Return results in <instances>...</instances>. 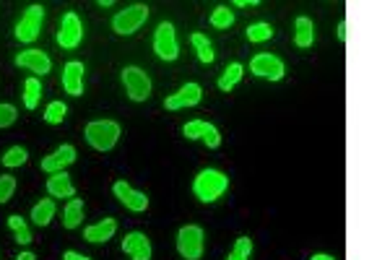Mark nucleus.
I'll return each instance as SVG.
<instances>
[{"instance_id":"nucleus-1","label":"nucleus","mask_w":390,"mask_h":260,"mask_svg":"<svg viewBox=\"0 0 390 260\" xmlns=\"http://www.w3.org/2000/svg\"><path fill=\"white\" fill-rule=\"evenodd\" d=\"M226 188H229V177H224L219 170H203L193 182L195 198L203 203H214L216 198H221Z\"/></svg>"},{"instance_id":"nucleus-2","label":"nucleus","mask_w":390,"mask_h":260,"mask_svg":"<svg viewBox=\"0 0 390 260\" xmlns=\"http://www.w3.org/2000/svg\"><path fill=\"white\" fill-rule=\"evenodd\" d=\"M84 136H86L91 149L109 151V149H115L117 138H120V125H117L115 120H94L86 125Z\"/></svg>"},{"instance_id":"nucleus-3","label":"nucleus","mask_w":390,"mask_h":260,"mask_svg":"<svg viewBox=\"0 0 390 260\" xmlns=\"http://www.w3.org/2000/svg\"><path fill=\"white\" fill-rule=\"evenodd\" d=\"M148 19V6L143 3H133V6H127L125 10H120L115 13V19H112V29L117 34H123V37H130V34H136Z\"/></svg>"},{"instance_id":"nucleus-4","label":"nucleus","mask_w":390,"mask_h":260,"mask_svg":"<svg viewBox=\"0 0 390 260\" xmlns=\"http://www.w3.org/2000/svg\"><path fill=\"white\" fill-rule=\"evenodd\" d=\"M177 252L185 260H201V255H203V229L195 227V224L182 227L177 231Z\"/></svg>"},{"instance_id":"nucleus-5","label":"nucleus","mask_w":390,"mask_h":260,"mask_svg":"<svg viewBox=\"0 0 390 260\" xmlns=\"http://www.w3.org/2000/svg\"><path fill=\"white\" fill-rule=\"evenodd\" d=\"M123 83H125L127 97L133 101H146L151 97V79L136 65H127L123 70Z\"/></svg>"},{"instance_id":"nucleus-6","label":"nucleus","mask_w":390,"mask_h":260,"mask_svg":"<svg viewBox=\"0 0 390 260\" xmlns=\"http://www.w3.org/2000/svg\"><path fill=\"white\" fill-rule=\"evenodd\" d=\"M154 52L162 60H177L180 47H177V34L172 24H159V29L154 34Z\"/></svg>"},{"instance_id":"nucleus-7","label":"nucleus","mask_w":390,"mask_h":260,"mask_svg":"<svg viewBox=\"0 0 390 260\" xmlns=\"http://www.w3.org/2000/svg\"><path fill=\"white\" fill-rule=\"evenodd\" d=\"M42 21H45V8L42 6H29L26 13L21 16V21L16 24V37L21 42H34L42 31Z\"/></svg>"},{"instance_id":"nucleus-8","label":"nucleus","mask_w":390,"mask_h":260,"mask_svg":"<svg viewBox=\"0 0 390 260\" xmlns=\"http://www.w3.org/2000/svg\"><path fill=\"white\" fill-rule=\"evenodd\" d=\"M81 37H84V26H81V19L70 10L63 16L60 21V31H58V44L63 50H73L81 44Z\"/></svg>"},{"instance_id":"nucleus-9","label":"nucleus","mask_w":390,"mask_h":260,"mask_svg":"<svg viewBox=\"0 0 390 260\" xmlns=\"http://www.w3.org/2000/svg\"><path fill=\"white\" fill-rule=\"evenodd\" d=\"M250 70L260 79H271V81H281L283 79V63L271 55V52H260L250 60Z\"/></svg>"},{"instance_id":"nucleus-10","label":"nucleus","mask_w":390,"mask_h":260,"mask_svg":"<svg viewBox=\"0 0 390 260\" xmlns=\"http://www.w3.org/2000/svg\"><path fill=\"white\" fill-rule=\"evenodd\" d=\"M112 193H115V198L125 206V209L130 211H136V213H141V211H146L148 209V198H146V193H138L133 190L130 185H127L125 180H120L112 185Z\"/></svg>"},{"instance_id":"nucleus-11","label":"nucleus","mask_w":390,"mask_h":260,"mask_svg":"<svg viewBox=\"0 0 390 260\" xmlns=\"http://www.w3.org/2000/svg\"><path fill=\"white\" fill-rule=\"evenodd\" d=\"M76 161V149L70 143H63L60 149H55L49 156L42 159V170L47 174H58V172H65V167H70Z\"/></svg>"},{"instance_id":"nucleus-12","label":"nucleus","mask_w":390,"mask_h":260,"mask_svg":"<svg viewBox=\"0 0 390 260\" xmlns=\"http://www.w3.org/2000/svg\"><path fill=\"white\" fill-rule=\"evenodd\" d=\"M203 97V89L198 83H185L177 94H169L164 99L166 110H185V107H195Z\"/></svg>"},{"instance_id":"nucleus-13","label":"nucleus","mask_w":390,"mask_h":260,"mask_svg":"<svg viewBox=\"0 0 390 260\" xmlns=\"http://www.w3.org/2000/svg\"><path fill=\"white\" fill-rule=\"evenodd\" d=\"M16 65H19V68L31 70V73H37V76H45V73H49V68H52V60L47 58V52L26 50V52H19V55H16Z\"/></svg>"},{"instance_id":"nucleus-14","label":"nucleus","mask_w":390,"mask_h":260,"mask_svg":"<svg viewBox=\"0 0 390 260\" xmlns=\"http://www.w3.org/2000/svg\"><path fill=\"white\" fill-rule=\"evenodd\" d=\"M123 250L130 260H151V242L143 231H130L123 240Z\"/></svg>"},{"instance_id":"nucleus-15","label":"nucleus","mask_w":390,"mask_h":260,"mask_svg":"<svg viewBox=\"0 0 390 260\" xmlns=\"http://www.w3.org/2000/svg\"><path fill=\"white\" fill-rule=\"evenodd\" d=\"M63 89L68 91L70 97H81L84 94V63H65V68H63Z\"/></svg>"},{"instance_id":"nucleus-16","label":"nucleus","mask_w":390,"mask_h":260,"mask_svg":"<svg viewBox=\"0 0 390 260\" xmlns=\"http://www.w3.org/2000/svg\"><path fill=\"white\" fill-rule=\"evenodd\" d=\"M47 193L52 198H73L76 195V188L65 172H58V174H49L47 180Z\"/></svg>"},{"instance_id":"nucleus-17","label":"nucleus","mask_w":390,"mask_h":260,"mask_svg":"<svg viewBox=\"0 0 390 260\" xmlns=\"http://www.w3.org/2000/svg\"><path fill=\"white\" fill-rule=\"evenodd\" d=\"M117 229V221L115 219H104V221H99V224H94V227H86L84 229V237H86L88 242H107L112 240V234H115Z\"/></svg>"},{"instance_id":"nucleus-18","label":"nucleus","mask_w":390,"mask_h":260,"mask_svg":"<svg viewBox=\"0 0 390 260\" xmlns=\"http://www.w3.org/2000/svg\"><path fill=\"white\" fill-rule=\"evenodd\" d=\"M294 29H297V34H294V42H297V47H310L312 42H315V24H312L310 19H304V16H299L297 19V24H294Z\"/></svg>"},{"instance_id":"nucleus-19","label":"nucleus","mask_w":390,"mask_h":260,"mask_svg":"<svg viewBox=\"0 0 390 260\" xmlns=\"http://www.w3.org/2000/svg\"><path fill=\"white\" fill-rule=\"evenodd\" d=\"M52 216H55V200L52 198L39 200L37 206L31 209V221H34L37 227H47L49 221H52Z\"/></svg>"},{"instance_id":"nucleus-20","label":"nucleus","mask_w":390,"mask_h":260,"mask_svg":"<svg viewBox=\"0 0 390 260\" xmlns=\"http://www.w3.org/2000/svg\"><path fill=\"white\" fill-rule=\"evenodd\" d=\"M81 221H84V200L70 198V203L63 211V227L65 229H76Z\"/></svg>"},{"instance_id":"nucleus-21","label":"nucleus","mask_w":390,"mask_h":260,"mask_svg":"<svg viewBox=\"0 0 390 260\" xmlns=\"http://www.w3.org/2000/svg\"><path fill=\"white\" fill-rule=\"evenodd\" d=\"M39 99H42V83H39V79H26V83H24V107L26 110H37Z\"/></svg>"},{"instance_id":"nucleus-22","label":"nucleus","mask_w":390,"mask_h":260,"mask_svg":"<svg viewBox=\"0 0 390 260\" xmlns=\"http://www.w3.org/2000/svg\"><path fill=\"white\" fill-rule=\"evenodd\" d=\"M190 42H193L195 52H198V60L201 63H211L214 60V47H211V42H208V37L205 34H190Z\"/></svg>"},{"instance_id":"nucleus-23","label":"nucleus","mask_w":390,"mask_h":260,"mask_svg":"<svg viewBox=\"0 0 390 260\" xmlns=\"http://www.w3.org/2000/svg\"><path fill=\"white\" fill-rule=\"evenodd\" d=\"M242 79V65L240 63H232V65H226V70L221 73V79H219V89L221 91H232L237 83Z\"/></svg>"},{"instance_id":"nucleus-24","label":"nucleus","mask_w":390,"mask_h":260,"mask_svg":"<svg viewBox=\"0 0 390 260\" xmlns=\"http://www.w3.org/2000/svg\"><path fill=\"white\" fill-rule=\"evenodd\" d=\"M8 227L13 229V234H16V242L19 245H29L34 237H31V231H29V227H26V221L21 219V216H8Z\"/></svg>"},{"instance_id":"nucleus-25","label":"nucleus","mask_w":390,"mask_h":260,"mask_svg":"<svg viewBox=\"0 0 390 260\" xmlns=\"http://www.w3.org/2000/svg\"><path fill=\"white\" fill-rule=\"evenodd\" d=\"M250 252H253V240L250 237H240L234 242L232 252L226 255V260H250Z\"/></svg>"},{"instance_id":"nucleus-26","label":"nucleus","mask_w":390,"mask_h":260,"mask_svg":"<svg viewBox=\"0 0 390 260\" xmlns=\"http://www.w3.org/2000/svg\"><path fill=\"white\" fill-rule=\"evenodd\" d=\"M65 115H68V107L63 101H49L47 110H45V120L49 125H60V122L65 120Z\"/></svg>"},{"instance_id":"nucleus-27","label":"nucleus","mask_w":390,"mask_h":260,"mask_svg":"<svg viewBox=\"0 0 390 260\" xmlns=\"http://www.w3.org/2000/svg\"><path fill=\"white\" fill-rule=\"evenodd\" d=\"M214 128L211 122H205V120H193V122H187L185 128H182V133H185V138L187 140H195V138H205V133Z\"/></svg>"},{"instance_id":"nucleus-28","label":"nucleus","mask_w":390,"mask_h":260,"mask_svg":"<svg viewBox=\"0 0 390 260\" xmlns=\"http://www.w3.org/2000/svg\"><path fill=\"white\" fill-rule=\"evenodd\" d=\"M234 24V13L226 6H219V8L211 13V26H216V29H229Z\"/></svg>"},{"instance_id":"nucleus-29","label":"nucleus","mask_w":390,"mask_h":260,"mask_svg":"<svg viewBox=\"0 0 390 260\" xmlns=\"http://www.w3.org/2000/svg\"><path fill=\"white\" fill-rule=\"evenodd\" d=\"M26 159H29V151L24 149V146H13V149L6 151L3 164L6 167H21V164H26Z\"/></svg>"},{"instance_id":"nucleus-30","label":"nucleus","mask_w":390,"mask_h":260,"mask_svg":"<svg viewBox=\"0 0 390 260\" xmlns=\"http://www.w3.org/2000/svg\"><path fill=\"white\" fill-rule=\"evenodd\" d=\"M273 37V29L271 24H253V26H247V40L250 42H265Z\"/></svg>"},{"instance_id":"nucleus-31","label":"nucleus","mask_w":390,"mask_h":260,"mask_svg":"<svg viewBox=\"0 0 390 260\" xmlns=\"http://www.w3.org/2000/svg\"><path fill=\"white\" fill-rule=\"evenodd\" d=\"M16 190V177H10V174H0V206L3 203H8L10 195Z\"/></svg>"},{"instance_id":"nucleus-32","label":"nucleus","mask_w":390,"mask_h":260,"mask_svg":"<svg viewBox=\"0 0 390 260\" xmlns=\"http://www.w3.org/2000/svg\"><path fill=\"white\" fill-rule=\"evenodd\" d=\"M16 107L13 104H0V128H10L16 122Z\"/></svg>"},{"instance_id":"nucleus-33","label":"nucleus","mask_w":390,"mask_h":260,"mask_svg":"<svg viewBox=\"0 0 390 260\" xmlns=\"http://www.w3.org/2000/svg\"><path fill=\"white\" fill-rule=\"evenodd\" d=\"M63 260H91V258H86V255H81V252H76V250H68V252H63Z\"/></svg>"},{"instance_id":"nucleus-34","label":"nucleus","mask_w":390,"mask_h":260,"mask_svg":"<svg viewBox=\"0 0 390 260\" xmlns=\"http://www.w3.org/2000/svg\"><path fill=\"white\" fill-rule=\"evenodd\" d=\"M336 34H338V40L341 42H346V37H349V31H346V21H338V31H336Z\"/></svg>"},{"instance_id":"nucleus-35","label":"nucleus","mask_w":390,"mask_h":260,"mask_svg":"<svg viewBox=\"0 0 390 260\" xmlns=\"http://www.w3.org/2000/svg\"><path fill=\"white\" fill-rule=\"evenodd\" d=\"M234 6H237V8H250V6H258V0H237Z\"/></svg>"},{"instance_id":"nucleus-36","label":"nucleus","mask_w":390,"mask_h":260,"mask_svg":"<svg viewBox=\"0 0 390 260\" xmlns=\"http://www.w3.org/2000/svg\"><path fill=\"white\" fill-rule=\"evenodd\" d=\"M16 260H37V255H34V252H21Z\"/></svg>"},{"instance_id":"nucleus-37","label":"nucleus","mask_w":390,"mask_h":260,"mask_svg":"<svg viewBox=\"0 0 390 260\" xmlns=\"http://www.w3.org/2000/svg\"><path fill=\"white\" fill-rule=\"evenodd\" d=\"M310 260H336V258H331V255H322V252H318V255H312Z\"/></svg>"}]
</instances>
